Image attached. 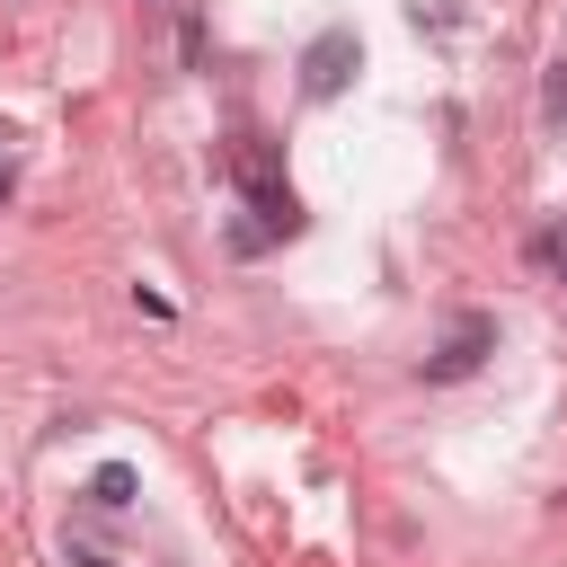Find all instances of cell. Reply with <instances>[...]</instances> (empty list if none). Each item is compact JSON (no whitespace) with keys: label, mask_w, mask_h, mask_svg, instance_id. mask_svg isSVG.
<instances>
[{"label":"cell","mask_w":567,"mask_h":567,"mask_svg":"<svg viewBox=\"0 0 567 567\" xmlns=\"http://www.w3.org/2000/svg\"><path fill=\"white\" fill-rule=\"evenodd\" d=\"M230 168H239V195H248L257 230H266V239H292V230H301V195L284 186L275 142H266V133H239V142H230Z\"/></svg>","instance_id":"cell-1"},{"label":"cell","mask_w":567,"mask_h":567,"mask_svg":"<svg viewBox=\"0 0 567 567\" xmlns=\"http://www.w3.org/2000/svg\"><path fill=\"white\" fill-rule=\"evenodd\" d=\"M487 354H496V310H452L443 337L425 346V381H470Z\"/></svg>","instance_id":"cell-2"},{"label":"cell","mask_w":567,"mask_h":567,"mask_svg":"<svg viewBox=\"0 0 567 567\" xmlns=\"http://www.w3.org/2000/svg\"><path fill=\"white\" fill-rule=\"evenodd\" d=\"M354 71H363V35H354V27H319V35L301 44V97H310V106L346 97Z\"/></svg>","instance_id":"cell-3"},{"label":"cell","mask_w":567,"mask_h":567,"mask_svg":"<svg viewBox=\"0 0 567 567\" xmlns=\"http://www.w3.org/2000/svg\"><path fill=\"white\" fill-rule=\"evenodd\" d=\"M89 496H97L106 514H124V505H133V470H124V461H106V470L89 478Z\"/></svg>","instance_id":"cell-4"},{"label":"cell","mask_w":567,"mask_h":567,"mask_svg":"<svg viewBox=\"0 0 567 567\" xmlns=\"http://www.w3.org/2000/svg\"><path fill=\"white\" fill-rule=\"evenodd\" d=\"M549 115H567V62L549 71Z\"/></svg>","instance_id":"cell-5"},{"label":"cell","mask_w":567,"mask_h":567,"mask_svg":"<svg viewBox=\"0 0 567 567\" xmlns=\"http://www.w3.org/2000/svg\"><path fill=\"white\" fill-rule=\"evenodd\" d=\"M71 567H115V558H89V549H71Z\"/></svg>","instance_id":"cell-6"}]
</instances>
